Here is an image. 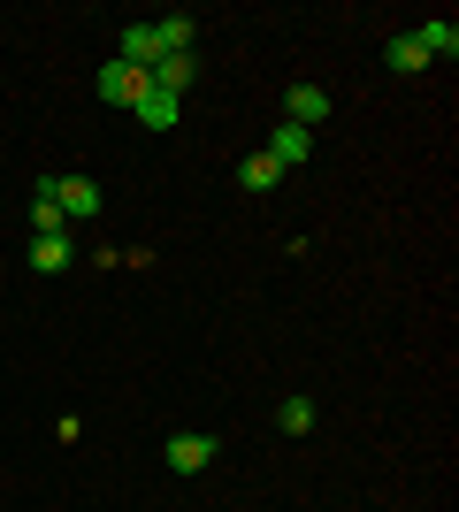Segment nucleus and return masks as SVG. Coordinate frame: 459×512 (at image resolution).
<instances>
[{
    "mask_svg": "<svg viewBox=\"0 0 459 512\" xmlns=\"http://www.w3.org/2000/svg\"><path fill=\"white\" fill-rule=\"evenodd\" d=\"M92 92H100L108 107H138L153 85H146V69H131V62H108L100 77H92Z\"/></svg>",
    "mask_w": 459,
    "mask_h": 512,
    "instance_id": "f257e3e1",
    "label": "nucleus"
},
{
    "mask_svg": "<svg viewBox=\"0 0 459 512\" xmlns=\"http://www.w3.org/2000/svg\"><path fill=\"white\" fill-rule=\"evenodd\" d=\"M161 459H169V474H199L207 459H215V436H207V428H184V436L161 444Z\"/></svg>",
    "mask_w": 459,
    "mask_h": 512,
    "instance_id": "f03ea898",
    "label": "nucleus"
},
{
    "mask_svg": "<svg viewBox=\"0 0 459 512\" xmlns=\"http://www.w3.org/2000/svg\"><path fill=\"white\" fill-rule=\"evenodd\" d=\"M314 146H322L314 130H299V123H276V130H268V146H261V153L276 161V169H299V161H306Z\"/></svg>",
    "mask_w": 459,
    "mask_h": 512,
    "instance_id": "7ed1b4c3",
    "label": "nucleus"
},
{
    "mask_svg": "<svg viewBox=\"0 0 459 512\" xmlns=\"http://www.w3.org/2000/svg\"><path fill=\"white\" fill-rule=\"evenodd\" d=\"M284 123H299V130H322V123H329V92H322V85H291V100H284Z\"/></svg>",
    "mask_w": 459,
    "mask_h": 512,
    "instance_id": "20e7f679",
    "label": "nucleus"
},
{
    "mask_svg": "<svg viewBox=\"0 0 459 512\" xmlns=\"http://www.w3.org/2000/svg\"><path fill=\"white\" fill-rule=\"evenodd\" d=\"M69 260H77V237H69V230H54V237H31V268H39V276H62Z\"/></svg>",
    "mask_w": 459,
    "mask_h": 512,
    "instance_id": "39448f33",
    "label": "nucleus"
},
{
    "mask_svg": "<svg viewBox=\"0 0 459 512\" xmlns=\"http://www.w3.org/2000/svg\"><path fill=\"white\" fill-rule=\"evenodd\" d=\"M192 69H199V54H161V62L146 69V85H153V92H176V100H184V85H192Z\"/></svg>",
    "mask_w": 459,
    "mask_h": 512,
    "instance_id": "423d86ee",
    "label": "nucleus"
},
{
    "mask_svg": "<svg viewBox=\"0 0 459 512\" xmlns=\"http://www.w3.org/2000/svg\"><path fill=\"white\" fill-rule=\"evenodd\" d=\"M54 199H62V214H77V222L100 214V184H92V176H54Z\"/></svg>",
    "mask_w": 459,
    "mask_h": 512,
    "instance_id": "0eeeda50",
    "label": "nucleus"
},
{
    "mask_svg": "<svg viewBox=\"0 0 459 512\" xmlns=\"http://www.w3.org/2000/svg\"><path fill=\"white\" fill-rule=\"evenodd\" d=\"M31 230H39V237L69 230V214H62V199H54V176H39V192H31Z\"/></svg>",
    "mask_w": 459,
    "mask_h": 512,
    "instance_id": "6e6552de",
    "label": "nucleus"
},
{
    "mask_svg": "<svg viewBox=\"0 0 459 512\" xmlns=\"http://www.w3.org/2000/svg\"><path fill=\"white\" fill-rule=\"evenodd\" d=\"M115 62H131V69H153V62H161V39H153V23H131V31H123Z\"/></svg>",
    "mask_w": 459,
    "mask_h": 512,
    "instance_id": "1a4fd4ad",
    "label": "nucleus"
},
{
    "mask_svg": "<svg viewBox=\"0 0 459 512\" xmlns=\"http://www.w3.org/2000/svg\"><path fill=\"white\" fill-rule=\"evenodd\" d=\"M383 62H391L398 77H421V69H429V54H421V39H414V31H398V39L383 46Z\"/></svg>",
    "mask_w": 459,
    "mask_h": 512,
    "instance_id": "9d476101",
    "label": "nucleus"
},
{
    "mask_svg": "<svg viewBox=\"0 0 459 512\" xmlns=\"http://www.w3.org/2000/svg\"><path fill=\"white\" fill-rule=\"evenodd\" d=\"M176 115H184L176 92H146V100H138V123H146V130H176Z\"/></svg>",
    "mask_w": 459,
    "mask_h": 512,
    "instance_id": "9b49d317",
    "label": "nucleus"
},
{
    "mask_svg": "<svg viewBox=\"0 0 459 512\" xmlns=\"http://www.w3.org/2000/svg\"><path fill=\"white\" fill-rule=\"evenodd\" d=\"M238 184H245V192H276V184H284V169H276L268 153H245V161H238Z\"/></svg>",
    "mask_w": 459,
    "mask_h": 512,
    "instance_id": "f8f14e48",
    "label": "nucleus"
},
{
    "mask_svg": "<svg viewBox=\"0 0 459 512\" xmlns=\"http://www.w3.org/2000/svg\"><path fill=\"white\" fill-rule=\"evenodd\" d=\"M414 39H421V54H429V62H437V54L452 62V54H459V23H421Z\"/></svg>",
    "mask_w": 459,
    "mask_h": 512,
    "instance_id": "ddd939ff",
    "label": "nucleus"
},
{
    "mask_svg": "<svg viewBox=\"0 0 459 512\" xmlns=\"http://www.w3.org/2000/svg\"><path fill=\"white\" fill-rule=\"evenodd\" d=\"M276 428H284V436H306V428H314V398H284V406H276Z\"/></svg>",
    "mask_w": 459,
    "mask_h": 512,
    "instance_id": "4468645a",
    "label": "nucleus"
}]
</instances>
